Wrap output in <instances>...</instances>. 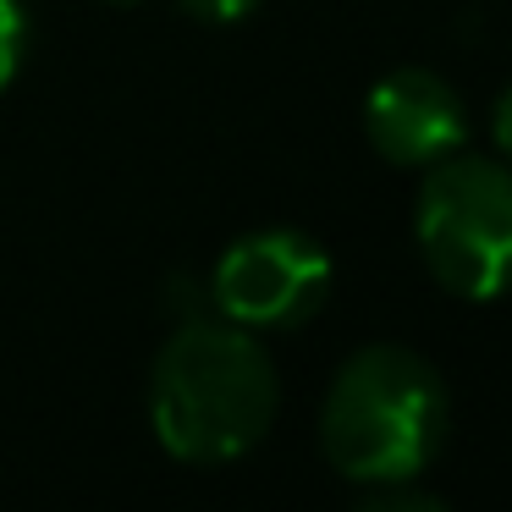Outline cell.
Returning <instances> with one entry per match:
<instances>
[{"label": "cell", "instance_id": "obj_1", "mask_svg": "<svg viewBox=\"0 0 512 512\" xmlns=\"http://www.w3.org/2000/svg\"><path fill=\"white\" fill-rule=\"evenodd\" d=\"M281 380L259 331L199 314L177 320L149 369V424L177 463L215 468L248 457L276 424Z\"/></svg>", "mask_w": 512, "mask_h": 512}, {"label": "cell", "instance_id": "obj_2", "mask_svg": "<svg viewBox=\"0 0 512 512\" xmlns=\"http://www.w3.org/2000/svg\"><path fill=\"white\" fill-rule=\"evenodd\" d=\"M446 380L424 353L397 342L358 347L320 402V452L347 485L419 479L446 441Z\"/></svg>", "mask_w": 512, "mask_h": 512}, {"label": "cell", "instance_id": "obj_3", "mask_svg": "<svg viewBox=\"0 0 512 512\" xmlns=\"http://www.w3.org/2000/svg\"><path fill=\"white\" fill-rule=\"evenodd\" d=\"M419 259L452 298L490 303L512 292V166L485 155L430 160L413 204Z\"/></svg>", "mask_w": 512, "mask_h": 512}, {"label": "cell", "instance_id": "obj_4", "mask_svg": "<svg viewBox=\"0 0 512 512\" xmlns=\"http://www.w3.org/2000/svg\"><path fill=\"white\" fill-rule=\"evenodd\" d=\"M331 298V254L298 226L248 232L215 259L210 314L243 331H298Z\"/></svg>", "mask_w": 512, "mask_h": 512}, {"label": "cell", "instance_id": "obj_5", "mask_svg": "<svg viewBox=\"0 0 512 512\" xmlns=\"http://www.w3.org/2000/svg\"><path fill=\"white\" fill-rule=\"evenodd\" d=\"M468 116L463 94L430 67H397L369 89L364 138L386 166H430V160L463 149Z\"/></svg>", "mask_w": 512, "mask_h": 512}, {"label": "cell", "instance_id": "obj_6", "mask_svg": "<svg viewBox=\"0 0 512 512\" xmlns=\"http://www.w3.org/2000/svg\"><path fill=\"white\" fill-rule=\"evenodd\" d=\"M369 512H441V496L419 490L413 479H391V485H369L364 490Z\"/></svg>", "mask_w": 512, "mask_h": 512}, {"label": "cell", "instance_id": "obj_7", "mask_svg": "<svg viewBox=\"0 0 512 512\" xmlns=\"http://www.w3.org/2000/svg\"><path fill=\"white\" fill-rule=\"evenodd\" d=\"M23 50H28V17L17 0H0V89L23 72Z\"/></svg>", "mask_w": 512, "mask_h": 512}, {"label": "cell", "instance_id": "obj_8", "mask_svg": "<svg viewBox=\"0 0 512 512\" xmlns=\"http://www.w3.org/2000/svg\"><path fill=\"white\" fill-rule=\"evenodd\" d=\"M177 6L188 17H199V23H243L259 0H177Z\"/></svg>", "mask_w": 512, "mask_h": 512}, {"label": "cell", "instance_id": "obj_9", "mask_svg": "<svg viewBox=\"0 0 512 512\" xmlns=\"http://www.w3.org/2000/svg\"><path fill=\"white\" fill-rule=\"evenodd\" d=\"M490 133H496V149H501V160L512 166V83L501 89V100H496V116H490Z\"/></svg>", "mask_w": 512, "mask_h": 512}, {"label": "cell", "instance_id": "obj_10", "mask_svg": "<svg viewBox=\"0 0 512 512\" xmlns=\"http://www.w3.org/2000/svg\"><path fill=\"white\" fill-rule=\"evenodd\" d=\"M105 6H138V0H105Z\"/></svg>", "mask_w": 512, "mask_h": 512}]
</instances>
